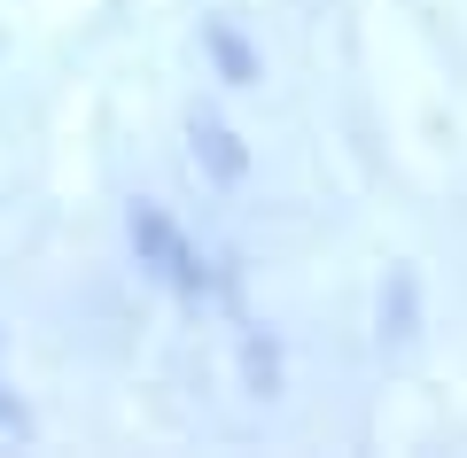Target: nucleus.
<instances>
[{
  "label": "nucleus",
  "instance_id": "2",
  "mask_svg": "<svg viewBox=\"0 0 467 458\" xmlns=\"http://www.w3.org/2000/svg\"><path fill=\"white\" fill-rule=\"evenodd\" d=\"M211 47H218V63H226V78H234V86H250V70H257V63H250V47H242V39L226 32V24L211 32Z\"/></svg>",
  "mask_w": 467,
  "mask_h": 458
},
{
  "label": "nucleus",
  "instance_id": "1",
  "mask_svg": "<svg viewBox=\"0 0 467 458\" xmlns=\"http://www.w3.org/2000/svg\"><path fill=\"white\" fill-rule=\"evenodd\" d=\"M125 233H133V257H140V272H149L156 288L187 295V303H211V295H218L211 249H202L164 202H133V210H125Z\"/></svg>",
  "mask_w": 467,
  "mask_h": 458
}]
</instances>
